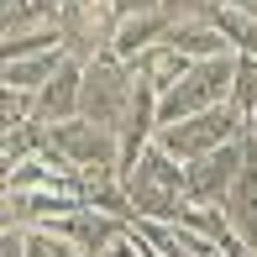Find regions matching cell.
I'll list each match as a JSON object with an SVG mask.
<instances>
[{"mask_svg":"<svg viewBox=\"0 0 257 257\" xmlns=\"http://www.w3.org/2000/svg\"><path fill=\"white\" fill-rule=\"evenodd\" d=\"M0 257H27V226H6L0 231Z\"/></svg>","mask_w":257,"mask_h":257,"instance_id":"7402d4cb","label":"cell"},{"mask_svg":"<svg viewBox=\"0 0 257 257\" xmlns=\"http://www.w3.org/2000/svg\"><path fill=\"white\" fill-rule=\"evenodd\" d=\"M231 105L241 115L257 110V53H236V79H231Z\"/></svg>","mask_w":257,"mask_h":257,"instance_id":"d6986e66","label":"cell"},{"mask_svg":"<svg viewBox=\"0 0 257 257\" xmlns=\"http://www.w3.org/2000/svg\"><path fill=\"white\" fill-rule=\"evenodd\" d=\"M210 21L220 27V37H226V48H231V53H257V16H247L241 6L220 0V6L210 11Z\"/></svg>","mask_w":257,"mask_h":257,"instance_id":"e0dca14e","label":"cell"},{"mask_svg":"<svg viewBox=\"0 0 257 257\" xmlns=\"http://www.w3.org/2000/svg\"><path fill=\"white\" fill-rule=\"evenodd\" d=\"M126 184V200H132L137 220H179V205H184V163L168 153V147L147 142L142 158L121 173Z\"/></svg>","mask_w":257,"mask_h":257,"instance_id":"6da1fadb","label":"cell"},{"mask_svg":"<svg viewBox=\"0 0 257 257\" xmlns=\"http://www.w3.org/2000/svg\"><path fill=\"white\" fill-rule=\"evenodd\" d=\"M132 100H137V68L126 63V58L100 53L95 63H84V100H79V115H89V121L121 132Z\"/></svg>","mask_w":257,"mask_h":257,"instance_id":"3957f363","label":"cell"},{"mask_svg":"<svg viewBox=\"0 0 257 257\" xmlns=\"http://www.w3.org/2000/svg\"><path fill=\"white\" fill-rule=\"evenodd\" d=\"M220 0H163V16L168 21H210Z\"/></svg>","mask_w":257,"mask_h":257,"instance_id":"44dd1931","label":"cell"},{"mask_svg":"<svg viewBox=\"0 0 257 257\" xmlns=\"http://www.w3.org/2000/svg\"><path fill=\"white\" fill-rule=\"evenodd\" d=\"M53 231H58V236H68V241H74V247L84 252V257H110V252L126 241L132 220L110 215V210H95V205H79L74 215L53 220Z\"/></svg>","mask_w":257,"mask_h":257,"instance_id":"ba28073f","label":"cell"},{"mask_svg":"<svg viewBox=\"0 0 257 257\" xmlns=\"http://www.w3.org/2000/svg\"><path fill=\"white\" fill-rule=\"evenodd\" d=\"M21 121H37V89L0 84V126H21Z\"/></svg>","mask_w":257,"mask_h":257,"instance_id":"ffe728a7","label":"cell"},{"mask_svg":"<svg viewBox=\"0 0 257 257\" xmlns=\"http://www.w3.org/2000/svg\"><path fill=\"white\" fill-rule=\"evenodd\" d=\"M63 48L58 53H32V58H6V74H0V84H16V89H42L48 79L63 68Z\"/></svg>","mask_w":257,"mask_h":257,"instance_id":"2e32d148","label":"cell"},{"mask_svg":"<svg viewBox=\"0 0 257 257\" xmlns=\"http://www.w3.org/2000/svg\"><path fill=\"white\" fill-rule=\"evenodd\" d=\"M247 257H257V252H247Z\"/></svg>","mask_w":257,"mask_h":257,"instance_id":"484cf974","label":"cell"},{"mask_svg":"<svg viewBox=\"0 0 257 257\" xmlns=\"http://www.w3.org/2000/svg\"><path fill=\"white\" fill-rule=\"evenodd\" d=\"M58 48H63V27H58V21H42V27L0 37V53L6 58H32V53H58Z\"/></svg>","mask_w":257,"mask_h":257,"instance_id":"ac0fdd59","label":"cell"},{"mask_svg":"<svg viewBox=\"0 0 257 257\" xmlns=\"http://www.w3.org/2000/svg\"><path fill=\"white\" fill-rule=\"evenodd\" d=\"M247 153H252V132L241 137V142H226V147H215V153L184 163V200L220 205V200H226V189L236 184V173H241V163H247Z\"/></svg>","mask_w":257,"mask_h":257,"instance_id":"52a82bcc","label":"cell"},{"mask_svg":"<svg viewBox=\"0 0 257 257\" xmlns=\"http://www.w3.org/2000/svg\"><path fill=\"white\" fill-rule=\"evenodd\" d=\"M53 147L74 163V168H121V132L89 121V115L58 121L53 126Z\"/></svg>","mask_w":257,"mask_h":257,"instance_id":"8992f818","label":"cell"},{"mask_svg":"<svg viewBox=\"0 0 257 257\" xmlns=\"http://www.w3.org/2000/svg\"><path fill=\"white\" fill-rule=\"evenodd\" d=\"M168 42H173L184 58H194V63H200V58H220V53H231L215 21H173V27H168Z\"/></svg>","mask_w":257,"mask_h":257,"instance_id":"9a60e30c","label":"cell"},{"mask_svg":"<svg viewBox=\"0 0 257 257\" xmlns=\"http://www.w3.org/2000/svg\"><path fill=\"white\" fill-rule=\"evenodd\" d=\"M231 6H241L247 16H257V0H231Z\"/></svg>","mask_w":257,"mask_h":257,"instance_id":"cb8c5ba5","label":"cell"},{"mask_svg":"<svg viewBox=\"0 0 257 257\" xmlns=\"http://www.w3.org/2000/svg\"><path fill=\"white\" fill-rule=\"evenodd\" d=\"M168 27L173 21L163 16V11H142V16H121V27H115V58H126L132 63L137 53H147V48H158V42H168Z\"/></svg>","mask_w":257,"mask_h":257,"instance_id":"7c38bea8","label":"cell"},{"mask_svg":"<svg viewBox=\"0 0 257 257\" xmlns=\"http://www.w3.org/2000/svg\"><path fill=\"white\" fill-rule=\"evenodd\" d=\"M241 137H247V115H241L231 100L210 105V110H200V115H184V121L158 126V142L168 147L179 163H194V158L215 153V147H226V142H241Z\"/></svg>","mask_w":257,"mask_h":257,"instance_id":"7a4b0ae2","label":"cell"},{"mask_svg":"<svg viewBox=\"0 0 257 257\" xmlns=\"http://www.w3.org/2000/svg\"><path fill=\"white\" fill-rule=\"evenodd\" d=\"M53 147V126L48 121H21V126H6L0 137V168H16L27 158H42Z\"/></svg>","mask_w":257,"mask_h":257,"instance_id":"5bb4252c","label":"cell"},{"mask_svg":"<svg viewBox=\"0 0 257 257\" xmlns=\"http://www.w3.org/2000/svg\"><path fill=\"white\" fill-rule=\"evenodd\" d=\"M79 100H84V63H79V58H63V68L37 89V121H48V126L74 121Z\"/></svg>","mask_w":257,"mask_h":257,"instance_id":"30bf717a","label":"cell"},{"mask_svg":"<svg viewBox=\"0 0 257 257\" xmlns=\"http://www.w3.org/2000/svg\"><path fill=\"white\" fill-rule=\"evenodd\" d=\"M252 142H257V137H252Z\"/></svg>","mask_w":257,"mask_h":257,"instance_id":"4316f807","label":"cell"},{"mask_svg":"<svg viewBox=\"0 0 257 257\" xmlns=\"http://www.w3.org/2000/svg\"><path fill=\"white\" fill-rule=\"evenodd\" d=\"M115 16H142V11H163V0H110Z\"/></svg>","mask_w":257,"mask_h":257,"instance_id":"603a6c76","label":"cell"},{"mask_svg":"<svg viewBox=\"0 0 257 257\" xmlns=\"http://www.w3.org/2000/svg\"><path fill=\"white\" fill-rule=\"evenodd\" d=\"M84 205L68 189H6V226H53Z\"/></svg>","mask_w":257,"mask_h":257,"instance_id":"9c48e42d","label":"cell"},{"mask_svg":"<svg viewBox=\"0 0 257 257\" xmlns=\"http://www.w3.org/2000/svg\"><path fill=\"white\" fill-rule=\"evenodd\" d=\"M247 132H252V137H257V110H252V115H247Z\"/></svg>","mask_w":257,"mask_h":257,"instance_id":"d4e9b609","label":"cell"},{"mask_svg":"<svg viewBox=\"0 0 257 257\" xmlns=\"http://www.w3.org/2000/svg\"><path fill=\"white\" fill-rule=\"evenodd\" d=\"M231 79H236V53H220V58H200L189 63V74L163 95V126L168 121H184V115H200L210 105H226L231 100Z\"/></svg>","mask_w":257,"mask_h":257,"instance_id":"277c9868","label":"cell"},{"mask_svg":"<svg viewBox=\"0 0 257 257\" xmlns=\"http://www.w3.org/2000/svg\"><path fill=\"white\" fill-rule=\"evenodd\" d=\"M220 205H226V215H231V231L247 241V252H257V142H252V153H247V163H241L236 184L226 189Z\"/></svg>","mask_w":257,"mask_h":257,"instance_id":"8fae6325","label":"cell"},{"mask_svg":"<svg viewBox=\"0 0 257 257\" xmlns=\"http://www.w3.org/2000/svg\"><path fill=\"white\" fill-rule=\"evenodd\" d=\"M189 63H194V58H184L173 42H158V48H147V53H137V58H132L137 79H142V84H153L158 95H168V89L179 84L184 74H189Z\"/></svg>","mask_w":257,"mask_h":257,"instance_id":"4fadbf2b","label":"cell"},{"mask_svg":"<svg viewBox=\"0 0 257 257\" xmlns=\"http://www.w3.org/2000/svg\"><path fill=\"white\" fill-rule=\"evenodd\" d=\"M58 27H63V53L68 58L95 63L100 53L115 48V27H121V16H115L110 0H68L63 16H58Z\"/></svg>","mask_w":257,"mask_h":257,"instance_id":"5b68a950","label":"cell"}]
</instances>
